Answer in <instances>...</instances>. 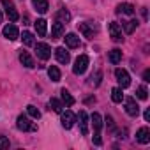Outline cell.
<instances>
[{
  "mask_svg": "<svg viewBox=\"0 0 150 150\" xmlns=\"http://www.w3.org/2000/svg\"><path fill=\"white\" fill-rule=\"evenodd\" d=\"M92 125H94V145H103V139H101V127H103V118L99 113H94L92 115Z\"/></svg>",
  "mask_w": 150,
  "mask_h": 150,
  "instance_id": "obj_1",
  "label": "cell"
},
{
  "mask_svg": "<svg viewBox=\"0 0 150 150\" xmlns=\"http://www.w3.org/2000/svg\"><path fill=\"white\" fill-rule=\"evenodd\" d=\"M88 57L87 55H80L76 60H74V65H72V72L74 74H83L85 71H87V67H88Z\"/></svg>",
  "mask_w": 150,
  "mask_h": 150,
  "instance_id": "obj_2",
  "label": "cell"
},
{
  "mask_svg": "<svg viewBox=\"0 0 150 150\" xmlns=\"http://www.w3.org/2000/svg\"><path fill=\"white\" fill-rule=\"evenodd\" d=\"M16 127H18L20 131H32V132L37 131V125L32 124L30 118H28L27 115H20V117H18V120H16Z\"/></svg>",
  "mask_w": 150,
  "mask_h": 150,
  "instance_id": "obj_3",
  "label": "cell"
},
{
  "mask_svg": "<svg viewBox=\"0 0 150 150\" xmlns=\"http://www.w3.org/2000/svg\"><path fill=\"white\" fill-rule=\"evenodd\" d=\"M115 78H117L120 88H127L131 85V76H129V72L125 69H117L115 71Z\"/></svg>",
  "mask_w": 150,
  "mask_h": 150,
  "instance_id": "obj_4",
  "label": "cell"
},
{
  "mask_svg": "<svg viewBox=\"0 0 150 150\" xmlns=\"http://www.w3.org/2000/svg\"><path fill=\"white\" fill-rule=\"evenodd\" d=\"M2 4H4V9H6L7 18H9L11 21H18L20 14H18L16 7H14V4H13V0H2Z\"/></svg>",
  "mask_w": 150,
  "mask_h": 150,
  "instance_id": "obj_5",
  "label": "cell"
},
{
  "mask_svg": "<svg viewBox=\"0 0 150 150\" xmlns=\"http://www.w3.org/2000/svg\"><path fill=\"white\" fill-rule=\"evenodd\" d=\"M125 113L129 117H138L139 115V106L136 104L134 97H127L125 99Z\"/></svg>",
  "mask_w": 150,
  "mask_h": 150,
  "instance_id": "obj_6",
  "label": "cell"
},
{
  "mask_svg": "<svg viewBox=\"0 0 150 150\" xmlns=\"http://www.w3.org/2000/svg\"><path fill=\"white\" fill-rule=\"evenodd\" d=\"M35 51H37V57H39L41 60H48V58L51 57V48H50V44H46V42H39V44L35 46Z\"/></svg>",
  "mask_w": 150,
  "mask_h": 150,
  "instance_id": "obj_7",
  "label": "cell"
},
{
  "mask_svg": "<svg viewBox=\"0 0 150 150\" xmlns=\"http://www.w3.org/2000/svg\"><path fill=\"white\" fill-rule=\"evenodd\" d=\"M4 37H7L9 41L18 39V37H20V30H18V27H16V25H13V23L6 25V27H4Z\"/></svg>",
  "mask_w": 150,
  "mask_h": 150,
  "instance_id": "obj_8",
  "label": "cell"
},
{
  "mask_svg": "<svg viewBox=\"0 0 150 150\" xmlns=\"http://www.w3.org/2000/svg\"><path fill=\"white\" fill-rule=\"evenodd\" d=\"M110 35H111V39L113 41H117V42H120L124 37H122V28H120V25L117 23V21H111L110 23Z\"/></svg>",
  "mask_w": 150,
  "mask_h": 150,
  "instance_id": "obj_9",
  "label": "cell"
},
{
  "mask_svg": "<svg viewBox=\"0 0 150 150\" xmlns=\"http://www.w3.org/2000/svg\"><path fill=\"white\" fill-rule=\"evenodd\" d=\"M74 122H76V115H74L71 110H67L65 113H62V125L65 129H71L74 125Z\"/></svg>",
  "mask_w": 150,
  "mask_h": 150,
  "instance_id": "obj_10",
  "label": "cell"
},
{
  "mask_svg": "<svg viewBox=\"0 0 150 150\" xmlns=\"http://www.w3.org/2000/svg\"><path fill=\"white\" fill-rule=\"evenodd\" d=\"M78 124H80V131H81V134H88V115H87V111H80V115H78Z\"/></svg>",
  "mask_w": 150,
  "mask_h": 150,
  "instance_id": "obj_11",
  "label": "cell"
},
{
  "mask_svg": "<svg viewBox=\"0 0 150 150\" xmlns=\"http://www.w3.org/2000/svg\"><path fill=\"white\" fill-rule=\"evenodd\" d=\"M136 139H138L141 145L150 143V129H148V127H141V129H138V132H136Z\"/></svg>",
  "mask_w": 150,
  "mask_h": 150,
  "instance_id": "obj_12",
  "label": "cell"
},
{
  "mask_svg": "<svg viewBox=\"0 0 150 150\" xmlns=\"http://www.w3.org/2000/svg\"><path fill=\"white\" fill-rule=\"evenodd\" d=\"M55 57H57V60H58L60 64H69V62H71L69 51H65V48H62V46L55 50Z\"/></svg>",
  "mask_w": 150,
  "mask_h": 150,
  "instance_id": "obj_13",
  "label": "cell"
},
{
  "mask_svg": "<svg viewBox=\"0 0 150 150\" xmlns=\"http://www.w3.org/2000/svg\"><path fill=\"white\" fill-rule=\"evenodd\" d=\"M64 32H65L64 23L57 21V23H53V25H51V39H60V37L64 35Z\"/></svg>",
  "mask_w": 150,
  "mask_h": 150,
  "instance_id": "obj_14",
  "label": "cell"
},
{
  "mask_svg": "<svg viewBox=\"0 0 150 150\" xmlns=\"http://www.w3.org/2000/svg\"><path fill=\"white\" fill-rule=\"evenodd\" d=\"M20 62H21L25 67H28V69L35 67V62H34V58L30 57V53H28V51H21V53H20Z\"/></svg>",
  "mask_w": 150,
  "mask_h": 150,
  "instance_id": "obj_15",
  "label": "cell"
},
{
  "mask_svg": "<svg viewBox=\"0 0 150 150\" xmlns=\"http://www.w3.org/2000/svg\"><path fill=\"white\" fill-rule=\"evenodd\" d=\"M64 39H65L67 48H71V50H74V48H78V46H80V37H78L76 34H67Z\"/></svg>",
  "mask_w": 150,
  "mask_h": 150,
  "instance_id": "obj_16",
  "label": "cell"
},
{
  "mask_svg": "<svg viewBox=\"0 0 150 150\" xmlns=\"http://www.w3.org/2000/svg\"><path fill=\"white\" fill-rule=\"evenodd\" d=\"M117 14L132 16V14H134V6H132V4H118V6H117Z\"/></svg>",
  "mask_w": 150,
  "mask_h": 150,
  "instance_id": "obj_17",
  "label": "cell"
},
{
  "mask_svg": "<svg viewBox=\"0 0 150 150\" xmlns=\"http://www.w3.org/2000/svg\"><path fill=\"white\" fill-rule=\"evenodd\" d=\"M34 25H35V32H37V35L44 37V35H46V32H48V23H46V20L39 18Z\"/></svg>",
  "mask_w": 150,
  "mask_h": 150,
  "instance_id": "obj_18",
  "label": "cell"
},
{
  "mask_svg": "<svg viewBox=\"0 0 150 150\" xmlns=\"http://www.w3.org/2000/svg\"><path fill=\"white\" fill-rule=\"evenodd\" d=\"M32 4H34L35 11H37V13H41V14H44V13L50 9V4H48V0H32Z\"/></svg>",
  "mask_w": 150,
  "mask_h": 150,
  "instance_id": "obj_19",
  "label": "cell"
},
{
  "mask_svg": "<svg viewBox=\"0 0 150 150\" xmlns=\"http://www.w3.org/2000/svg\"><path fill=\"white\" fill-rule=\"evenodd\" d=\"M60 97H62V104H64L65 108H69V106H72V104H74V97H72L65 88H62V90H60Z\"/></svg>",
  "mask_w": 150,
  "mask_h": 150,
  "instance_id": "obj_20",
  "label": "cell"
},
{
  "mask_svg": "<svg viewBox=\"0 0 150 150\" xmlns=\"http://www.w3.org/2000/svg\"><path fill=\"white\" fill-rule=\"evenodd\" d=\"M48 76H50V80L51 81H60V78H62V74H60V69L57 67V65H50V69H48Z\"/></svg>",
  "mask_w": 150,
  "mask_h": 150,
  "instance_id": "obj_21",
  "label": "cell"
},
{
  "mask_svg": "<svg viewBox=\"0 0 150 150\" xmlns=\"http://www.w3.org/2000/svg\"><path fill=\"white\" fill-rule=\"evenodd\" d=\"M108 58H110V62H111V64H118V62L122 60V50H118V48L111 50V51H110V55H108Z\"/></svg>",
  "mask_w": 150,
  "mask_h": 150,
  "instance_id": "obj_22",
  "label": "cell"
},
{
  "mask_svg": "<svg viewBox=\"0 0 150 150\" xmlns=\"http://www.w3.org/2000/svg\"><path fill=\"white\" fill-rule=\"evenodd\" d=\"M57 21H60V23L71 21V13H69L67 9H60V11L57 13Z\"/></svg>",
  "mask_w": 150,
  "mask_h": 150,
  "instance_id": "obj_23",
  "label": "cell"
},
{
  "mask_svg": "<svg viewBox=\"0 0 150 150\" xmlns=\"http://www.w3.org/2000/svg\"><path fill=\"white\" fill-rule=\"evenodd\" d=\"M122 99H124V94H122V88H120V87H117V88H113V90H111V101H113L115 104H118V103H122Z\"/></svg>",
  "mask_w": 150,
  "mask_h": 150,
  "instance_id": "obj_24",
  "label": "cell"
},
{
  "mask_svg": "<svg viewBox=\"0 0 150 150\" xmlns=\"http://www.w3.org/2000/svg\"><path fill=\"white\" fill-rule=\"evenodd\" d=\"M78 28H80V32H81L85 37H88V39H92V37H94V30H92L87 23H80V25H78Z\"/></svg>",
  "mask_w": 150,
  "mask_h": 150,
  "instance_id": "obj_25",
  "label": "cell"
},
{
  "mask_svg": "<svg viewBox=\"0 0 150 150\" xmlns=\"http://www.w3.org/2000/svg\"><path fill=\"white\" fill-rule=\"evenodd\" d=\"M136 27H138V20H129V21L124 23V30H125V34H132V32L136 30Z\"/></svg>",
  "mask_w": 150,
  "mask_h": 150,
  "instance_id": "obj_26",
  "label": "cell"
},
{
  "mask_svg": "<svg viewBox=\"0 0 150 150\" xmlns=\"http://www.w3.org/2000/svg\"><path fill=\"white\" fill-rule=\"evenodd\" d=\"M50 108H51L53 111H57V113H62V108H64V106H62V103H60L58 99L51 97V99H50Z\"/></svg>",
  "mask_w": 150,
  "mask_h": 150,
  "instance_id": "obj_27",
  "label": "cell"
},
{
  "mask_svg": "<svg viewBox=\"0 0 150 150\" xmlns=\"http://www.w3.org/2000/svg\"><path fill=\"white\" fill-rule=\"evenodd\" d=\"M136 97L141 99V101H146V99H148V90H146V87H138V88H136Z\"/></svg>",
  "mask_w": 150,
  "mask_h": 150,
  "instance_id": "obj_28",
  "label": "cell"
},
{
  "mask_svg": "<svg viewBox=\"0 0 150 150\" xmlns=\"http://www.w3.org/2000/svg\"><path fill=\"white\" fill-rule=\"evenodd\" d=\"M21 39H23V44H25V46H34V34H30V32H23Z\"/></svg>",
  "mask_w": 150,
  "mask_h": 150,
  "instance_id": "obj_29",
  "label": "cell"
},
{
  "mask_svg": "<svg viewBox=\"0 0 150 150\" xmlns=\"http://www.w3.org/2000/svg\"><path fill=\"white\" fill-rule=\"evenodd\" d=\"M27 113H28L32 118H35V120H37V118H41V111H39L35 106H32V104H28V106H27Z\"/></svg>",
  "mask_w": 150,
  "mask_h": 150,
  "instance_id": "obj_30",
  "label": "cell"
},
{
  "mask_svg": "<svg viewBox=\"0 0 150 150\" xmlns=\"http://www.w3.org/2000/svg\"><path fill=\"white\" fill-rule=\"evenodd\" d=\"M9 148V139L6 136H0V150H6Z\"/></svg>",
  "mask_w": 150,
  "mask_h": 150,
  "instance_id": "obj_31",
  "label": "cell"
},
{
  "mask_svg": "<svg viewBox=\"0 0 150 150\" xmlns=\"http://www.w3.org/2000/svg\"><path fill=\"white\" fill-rule=\"evenodd\" d=\"M106 124H108V127H110L111 131L115 129V122H113V118H111V117H106Z\"/></svg>",
  "mask_w": 150,
  "mask_h": 150,
  "instance_id": "obj_32",
  "label": "cell"
},
{
  "mask_svg": "<svg viewBox=\"0 0 150 150\" xmlns=\"http://www.w3.org/2000/svg\"><path fill=\"white\" fill-rule=\"evenodd\" d=\"M143 81H150V71L148 69L143 72Z\"/></svg>",
  "mask_w": 150,
  "mask_h": 150,
  "instance_id": "obj_33",
  "label": "cell"
},
{
  "mask_svg": "<svg viewBox=\"0 0 150 150\" xmlns=\"http://www.w3.org/2000/svg\"><path fill=\"white\" fill-rule=\"evenodd\" d=\"M143 117H145V120H146V122H148V120H150V110H146V111H145V115H143Z\"/></svg>",
  "mask_w": 150,
  "mask_h": 150,
  "instance_id": "obj_34",
  "label": "cell"
},
{
  "mask_svg": "<svg viewBox=\"0 0 150 150\" xmlns=\"http://www.w3.org/2000/svg\"><path fill=\"white\" fill-rule=\"evenodd\" d=\"M2 20H4V16H2V11H0V23H2Z\"/></svg>",
  "mask_w": 150,
  "mask_h": 150,
  "instance_id": "obj_35",
  "label": "cell"
}]
</instances>
